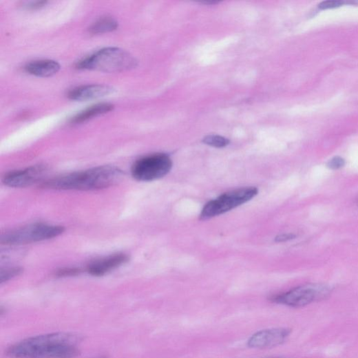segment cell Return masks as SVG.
<instances>
[{
	"instance_id": "obj_10",
	"label": "cell",
	"mask_w": 358,
	"mask_h": 358,
	"mask_svg": "<svg viewBox=\"0 0 358 358\" xmlns=\"http://www.w3.org/2000/svg\"><path fill=\"white\" fill-rule=\"evenodd\" d=\"M129 261L124 253H116L96 260L90 263L86 268L88 274L95 277L104 276Z\"/></svg>"
},
{
	"instance_id": "obj_19",
	"label": "cell",
	"mask_w": 358,
	"mask_h": 358,
	"mask_svg": "<svg viewBox=\"0 0 358 358\" xmlns=\"http://www.w3.org/2000/svg\"><path fill=\"white\" fill-rule=\"evenodd\" d=\"M81 273L78 268H65L63 270L59 271L58 275L59 277H70L75 276Z\"/></svg>"
},
{
	"instance_id": "obj_1",
	"label": "cell",
	"mask_w": 358,
	"mask_h": 358,
	"mask_svg": "<svg viewBox=\"0 0 358 358\" xmlns=\"http://www.w3.org/2000/svg\"><path fill=\"white\" fill-rule=\"evenodd\" d=\"M78 337L54 333L25 339L10 346L7 354L12 358H74L78 355Z\"/></svg>"
},
{
	"instance_id": "obj_11",
	"label": "cell",
	"mask_w": 358,
	"mask_h": 358,
	"mask_svg": "<svg viewBox=\"0 0 358 358\" xmlns=\"http://www.w3.org/2000/svg\"><path fill=\"white\" fill-rule=\"evenodd\" d=\"M113 92L114 89L107 85H85L71 90L67 96L72 101H87L107 96Z\"/></svg>"
},
{
	"instance_id": "obj_5",
	"label": "cell",
	"mask_w": 358,
	"mask_h": 358,
	"mask_svg": "<svg viewBox=\"0 0 358 358\" xmlns=\"http://www.w3.org/2000/svg\"><path fill=\"white\" fill-rule=\"evenodd\" d=\"M257 193L258 189L255 187L241 188L224 193L204 206L200 214V219H211L230 211L251 200Z\"/></svg>"
},
{
	"instance_id": "obj_4",
	"label": "cell",
	"mask_w": 358,
	"mask_h": 358,
	"mask_svg": "<svg viewBox=\"0 0 358 358\" xmlns=\"http://www.w3.org/2000/svg\"><path fill=\"white\" fill-rule=\"evenodd\" d=\"M63 227L44 223L30 224L2 235L1 242L6 245H22L56 238L63 233Z\"/></svg>"
},
{
	"instance_id": "obj_2",
	"label": "cell",
	"mask_w": 358,
	"mask_h": 358,
	"mask_svg": "<svg viewBox=\"0 0 358 358\" xmlns=\"http://www.w3.org/2000/svg\"><path fill=\"white\" fill-rule=\"evenodd\" d=\"M123 176L119 168L105 165L58 176L43 182L42 187L55 190L97 191L120 182Z\"/></svg>"
},
{
	"instance_id": "obj_7",
	"label": "cell",
	"mask_w": 358,
	"mask_h": 358,
	"mask_svg": "<svg viewBox=\"0 0 358 358\" xmlns=\"http://www.w3.org/2000/svg\"><path fill=\"white\" fill-rule=\"evenodd\" d=\"M172 168L170 157L156 154L143 157L131 167V175L140 182H152L166 176Z\"/></svg>"
},
{
	"instance_id": "obj_20",
	"label": "cell",
	"mask_w": 358,
	"mask_h": 358,
	"mask_svg": "<svg viewBox=\"0 0 358 358\" xmlns=\"http://www.w3.org/2000/svg\"><path fill=\"white\" fill-rule=\"evenodd\" d=\"M296 238V235L293 233H286L278 235L275 238L277 242H286Z\"/></svg>"
},
{
	"instance_id": "obj_21",
	"label": "cell",
	"mask_w": 358,
	"mask_h": 358,
	"mask_svg": "<svg viewBox=\"0 0 358 358\" xmlns=\"http://www.w3.org/2000/svg\"><path fill=\"white\" fill-rule=\"evenodd\" d=\"M48 3V2H44V1H41V2H31V3H28L25 6V7L28 9H31V10L39 9L41 8L44 7L45 6H46Z\"/></svg>"
},
{
	"instance_id": "obj_14",
	"label": "cell",
	"mask_w": 358,
	"mask_h": 358,
	"mask_svg": "<svg viewBox=\"0 0 358 358\" xmlns=\"http://www.w3.org/2000/svg\"><path fill=\"white\" fill-rule=\"evenodd\" d=\"M118 22L112 17H105L98 19L91 27L90 32L93 34H103L112 32L117 29Z\"/></svg>"
},
{
	"instance_id": "obj_18",
	"label": "cell",
	"mask_w": 358,
	"mask_h": 358,
	"mask_svg": "<svg viewBox=\"0 0 358 358\" xmlns=\"http://www.w3.org/2000/svg\"><path fill=\"white\" fill-rule=\"evenodd\" d=\"M345 160L344 158L336 156L332 158L327 164V166L333 170H337L342 168L345 165Z\"/></svg>"
},
{
	"instance_id": "obj_13",
	"label": "cell",
	"mask_w": 358,
	"mask_h": 358,
	"mask_svg": "<svg viewBox=\"0 0 358 358\" xmlns=\"http://www.w3.org/2000/svg\"><path fill=\"white\" fill-rule=\"evenodd\" d=\"M114 106L110 103H101L83 110L80 113L75 115L70 120L72 124H78L87 121L94 117L107 114L112 111Z\"/></svg>"
},
{
	"instance_id": "obj_8",
	"label": "cell",
	"mask_w": 358,
	"mask_h": 358,
	"mask_svg": "<svg viewBox=\"0 0 358 358\" xmlns=\"http://www.w3.org/2000/svg\"><path fill=\"white\" fill-rule=\"evenodd\" d=\"M47 167L39 165L6 174L3 182L12 188H25L39 183L46 176Z\"/></svg>"
},
{
	"instance_id": "obj_3",
	"label": "cell",
	"mask_w": 358,
	"mask_h": 358,
	"mask_svg": "<svg viewBox=\"0 0 358 358\" xmlns=\"http://www.w3.org/2000/svg\"><path fill=\"white\" fill-rule=\"evenodd\" d=\"M138 61L127 52L119 48H105L80 61L79 70L117 73L136 67Z\"/></svg>"
},
{
	"instance_id": "obj_12",
	"label": "cell",
	"mask_w": 358,
	"mask_h": 358,
	"mask_svg": "<svg viewBox=\"0 0 358 358\" xmlns=\"http://www.w3.org/2000/svg\"><path fill=\"white\" fill-rule=\"evenodd\" d=\"M60 70V64L51 60L33 61L25 67L27 73L39 77L52 76L56 74Z\"/></svg>"
},
{
	"instance_id": "obj_6",
	"label": "cell",
	"mask_w": 358,
	"mask_h": 358,
	"mask_svg": "<svg viewBox=\"0 0 358 358\" xmlns=\"http://www.w3.org/2000/svg\"><path fill=\"white\" fill-rule=\"evenodd\" d=\"M330 292L331 288L326 285L308 284L277 295L273 300L291 307H302L326 298Z\"/></svg>"
},
{
	"instance_id": "obj_16",
	"label": "cell",
	"mask_w": 358,
	"mask_h": 358,
	"mask_svg": "<svg viewBox=\"0 0 358 358\" xmlns=\"http://www.w3.org/2000/svg\"><path fill=\"white\" fill-rule=\"evenodd\" d=\"M22 270L19 267H10L1 271V284L6 282L11 279L19 275Z\"/></svg>"
},
{
	"instance_id": "obj_15",
	"label": "cell",
	"mask_w": 358,
	"mask_h": 358,
	"mask_svg": "<svg viewBox=\"0 0 358 358\" xmlns=\"http://www.w3.org/2000/svg\"><path fill=\"white\" fill-rule=\"evenodd\" d=\"M203 143L215 148H223L227 147L230 144V140L219 136H209L204 138Z\"/></svg>"
},
{
	"instance_id": "obj_9",
	"label": "cell",
	"mask_w": 358,
	"mask_h": 358,
	"mask_svg": "<svg viewBox=\"0 0 358 358\" xmlns=\"http://www.w3.org/2000/svg\"><path fill=\"white\" fill-rule=\"evenodd\" d=\"M287 328L264 330L253 335L249 340L248 345L254 348H270L284 344L291 335Z\"/></svg>"
},
{
	"instance_id": "obj_17",
	"label": "cell",
	"mask_w": 358,
	"mask_h": 358,
	"mask_svg": "<svg viewBox=\"0 0 358 358\" xmlns=\"http://www.w3.org/2000/svg\"><path fill=\"white\" fill-rule=\"evenodd\" d=\"M345 4L344 1H336V0H328V1H325L322 3L319 6V8L322 10H329L337 8L341 6H343Z\"/></svg>"
}]
</instances>
